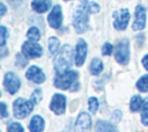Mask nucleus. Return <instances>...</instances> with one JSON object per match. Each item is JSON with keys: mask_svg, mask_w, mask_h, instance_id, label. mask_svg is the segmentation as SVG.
<instances>
[{"mask_svg": "<svg viewBox=\"0 0 148 132\" xmlns=\"http://www.w3.org/2000/svg\"><path fill=\"white\" fill-rule=\"evenodd\" d=\"M60 41L57 38V37H50L49 38V51L50 53L53 56V54H57L58 51L60 50Z\"/></svg>", "mask_w": 148, "mask_h": 132, "instance_id": "obj_20", "label": "nucleus"}, {"mask_svg": "<svg viewBox=\"0 0 148 132\" xmlns=\"http://www.w3.org/2000/svg\"><path fill=\"white\" fill-rule=\"evenodd\" d=\"M34 103L31 100H27L23 97H18L14 101L13 103V112L14 117L17 119H23L25 118L34 109Z\"/></svg>", "mask_w": 148, "mask_h": 132, "instance_id": "obj_4", "label": "nucleus"}, {"mask_svg": "<svg viewBox=\"0 0 148 132\" xmlns=\"http://www.w3.org/2000/svg\"><path fill=\"white\" fill-rule=\"evenodd\" d=\"M47 22L51 28L53 29H59L62 23V12L60 5H56L52 7L49 16H47Z\"/></svg>", "mask_w": 148, "mask_h": 132, "instance_id": "obj_12", "label": "nucleus"}, {"mask_svg": "<svg viewBox=\"0 0 148 132\" xmlns=\"http://www.w3.org/2000/svg\"><path fill=\"white\" fill-rule=\"evenodd\" d=\"M75 127L79 130V131H88L90 127H91V118H90V115L82 111L77 118H76V122H75Z\"/></svg>", "mask_w": 148, "mask_h": 132, "instance_id": "obj_14", "label": "nucleus"}, {"mask_svg": "<svg viewBox=\"0 0 148 132\" xmlns=\"http://www.w3.org/2000/svg\"><path fill=\"white\" fill-rule=\"evenodd\" d=\"M142 65H143L145 69L148 71V54H146V56L142 58Z\"/></svg>", "mask_w": 148, "mask_h": 132, "instance_id": "obj_32", "label": "nucleus"}, {"mask_svg": "<svg viewBox=\"0 0 148 132\" xmlns=\"http://www.w3.org/2000/svg\"><path fill=\"white\" fill-rule=\"evenodd\" d=\"M25 78H27L29 81H31V82H34V83H37V85L43 83V82L45 81V79H46V76H45L44 72L42 71V68L38 67V66H35V65L30 66V67L27 69V72H25Z\"/></svg>", "mask_w": 148, "mask_h": 132, "instance_id": "obj_13", "label": "nucleus"}, {"mask_svg": "<svg viewBox=\"0 0 148 132\" xmlns=\"http://www.w3.org/2000/svg\"><path fill=\"white\" fill-rule=\"evenodd\" d=\"M103 67H104V64L99 58H92L89 64V72L92 75H98L102 73Z\"/></svg>", "mask_w": 148, "mask_h": 132, "instance_id": "obj_18", "label": "nucleus"}, {"mask_svg": "<svg viewBox=\"0 0 148 132\" xmlns=\"http://www.w3.org/2000/svg\"><path fill=\"white\" fill-rule=\"evenodd\" d=\"M73 27L77 34H83L89 29V9L87 0H82L73 14Z\"/></svg>", "mask_w": 148, "mask_h": 132, "instance_id": "obj_1", "label": "nucleus"}, {"mask_svg": "<svg viewBox=\"0 0 148 132\" xmlns=\"http://www.w3.org/2000/svg\"><path fill=\"white\" fill-rule=\"evenodd\" d=\"M87 53H88V47H87L86 41L79 39L75 45V53H74V63L77 67H81L84 64Z\"/></svg>", "mask_w": 148, "mask_h": 132, "instance_id": "obj_10", "label": "nucleus"}, {"mask_svg": "<svg viewBox=\"0 0 148 132\" xmlns=\"http://www.w3.org/2000/svg\"><path fill=\"white\" fill-rule=\"evenodd\" d=\"M88 9H89V13L96 14V13L99 12L101 7H99L98 3H96V2H88Z\"/></svg>", "mask_w": 148, "mask_h": 132, "instance_id": "obj_29", "label": "nucleus"}, {"mask_svg": "<svg viewBox=\"0 0 148 132\" xmlns=\"http://www.w3.org/2000/svg\"><path fill=\"white\" fill-rule=\"evenodd\" d=\"M146 19H147V14H146V8L142 5H138L135 7V13H134V22H133V30L139 31L142 30L146 27Z\"/></svg>", "mask_w": 148, "mask_h": 132, "instance_id": "obj_11", "label": "nucleus"}, {"mask_svg": "<svg viewBox=\"0 0 148 132\" xmlns=\"http://www.w3.org/2000/svg\"><path fill=\"white\" fill-rule=\"evenodd\" d=\"M142 110H148V97L143 98V103H142Z\"/></svg>", "mask_w": 148, "mask_h": 132, "instance_id": "obj_34", "label": "nucleus"}, {"mask_svg": "<svg viewBox=\"0 0 148 132\" xmlns=\"http://www.w3.org/2000/svg\"><path fill=\"white\" fill-rule=\"evenodd\" d=\"M45 129V120L42 116L35 115L31 117L29 123V131L30 132H43Z\"/></svg>", "mask_w": 148, "mask_h": 132, "instance_id": "obj_15", "label": "nucleus"}, {"mask_svg": "<svg viewBox=\"0 0 148 132\" xmlns=\"http://www.w3.org/2000/svg\"><path fill=\"white\" fill-rule=\"evenodd\" d=\"M0 9H1V10H0V16H3V15L6 14V10H7L5 3H2V2L0 3Z\"/></svg>", "mask_w": 148, "mask_h": 132, "instance_id": "obj_33", "label": "nucleus"}, {"mask_svg": "<svg viewBox=\"0 0 148 132\" xmlns=\"http://www.w3.org/2000/svg\"><path fill=\"white\" fill-rule=\"evenodd\" d=\"M141 123L145 126H148V110H143L141 113Z\"/></svg>", "mask_w": 148, "mask_h": 132, "instance_id": "obj_30", "label": "nucleus"}, {"mask_svg": "<svg viewBox=\"0 0 148 132\" xmlns=\"http://www.w3.org/2000/svg\"><path fill=\"white\" fill-rule=\"evenodd\" d=\"M3 87L10 95H14L21 87V80L14 72H7L3 76Z\"/></svg>", "mask_w": 148, "mask_h": 132, "instance_id": "obj_8", "label": "nucleus"}, {"mask_svg": "<svg viewBox=\"0 0 148 132\" xmlns=\"http://www.w3.org/2000/svg\"><path fill=\"white\" fill-rule=\"evenodd\" d=\"M113 27L116 30H125L128 25L130 19H131V14L130 10L127 8H121L117 12L113 13Z\"/></svg>", "mask_w": 148, "mask_h": 132, "instance_id": "obj_6", "label": "nucleus"}, {"mask_svg": "<svg viewBox=\"0 0 148 132\" xmlns=\"http://www.w3.org/2000/svg\"><path fill=\"white\" fill-rule=\"evenodd\" d=\"M8 36H9V34H8L7 28L5 25H1L0 27V46H2V47L5 46Z\"/></svg>", "mask_w": 148, "mask_h": 132, "instance_id": "obj_25", "label": "nucleus"}, {"mask_svg": "<svg viewBox=\"0 0 148 132\" xmlns=\"http://www.w3.org/2000/svg\"><path fill=\"white\" fill-rule=\"evenodd\" d=\"M27 37L29 41H34V42H38L40 39V31L38 28L36 27H31L29 28V30L27 31Z\"/></svg>", "mask_w": 148, "mask_h": 132, "instance_id": "obj_21", "label": "nucleus"}, {"mask_svg": "<svg viewBox=\"0 0 148 132\" xmlns=\"http://www.w3.org/2000/svg\"><path fill=\"white\" fill-rule=\"evenodd\" d=\"M142 103H143V100L141 98L140 95H134L132 96L131 101H130V110L132 112H136L139 111L140 109H142Z\"/></svg>", "mask_w": 148, "mask_h": 132, "instance_id": "obj_19", "label": "nucleus"}, {"mask_svg": "<svg viewBox=\"0 0 148 132\" xmlns=\"http://www.w3.org/2000/svg\"><path fill=\"white\" fill-rule=\"evenodd\" d=\"M31 7L36 13H45L51 8V0H32Z\"/></svg>", "mask_w": 148, "mask_h": 132, "instance_id": "obj_16", "label": "nucleus"}, {"mask_svg": "<svg viewBox=\"0 0 148 132\" xmlns=\"http://www.w3.org/2000/svg\"><path fill=\"white\" fill-rule=\"evenodd\" d=\"M72 64H73V49L71 45L66 44L56 54V58L53 60L54 71L56 73H64L69 69Z\"/></svg>", "mask_w": 148, "mask_h": 132, "instance_id": "obj_2", "label": "nucleus"}, {"mask_svg": "<svg viewBox=\"0 0 148 132\" xmlns=\"http://www.w3.org/2000/svg\"><path fill=\"white\" fill-rule=\"evenodd\" d=\"M64 1H68V0H64Z\"/></svg>", "mask_w": 148, "mask_h": 132, "instance_id": "obj_35", "label": "nucleus"}, {"mask_svg": "<svg viewBox=\"0 0 148 132\" xmlns=\"http://www.w3.org/2000/svg\"><path fill=\"white\" fill-rule=\"evenodd\" d=\"M0 108H1V111H0L1 117H2V118L7 117V116H8V112H7V105H6V103H5V102H1V103H0Z\"/></svg>", "mask_w": 148, "mask_h": 132, "instance_id": "obj_31", "label": "nucleus"}, {"mask_svg": "<svg viewBox=\"0 0 148 132\" xmlns=\"http://www.w3.org/2000/svg\"><path fill=\"white\" fill-rule=\"evenodd\" d=\"M42 97H43V93H42V89H40V88H36V89L32 91L30 100L32 101V103H34V104H38V103L40 102Z\"/></svg>", "mask_w": 148, "mask_h": 132, "instance_id": "obj_24", "label": "nucleus"}, {"mask_svg": "<svg viewBox=\"0 0 148 132\" xmlns=\"http://www.w3.org/2000/svg\"><path fill=\"white\" fill-rule=\"evenodd\" d=\"M98 107H99V103H98L97 97H95V96L89 97V100H88V108H89V111H90L91 113H96V111L98 110Z\"/></svg>", "mask_w": 148, "mask_h": 132, "instance_id": "obj_23", "label": "nucleus"}, {"mask_svg": "<svg viewBox=\"0 0 148 132\" xmlns=\"http://www.w3.org/2000/svg\"><path fill=\"white\" fill-rule=\"evenodd\" d=\"M136 88L139 89V91H142V93L148 91V74L142 75L136 81Z\"/></svg>", "mask_w": 148, "mask_h": 132, "instance_id": "obj_22", "label": "nucleus"}, {"mask_svg": "<svg viewBox=\"0 0 148 132\" xmlns=\"http://www.w3.org/2000/svg\"><path fill=\"white\" fill-rule=\"evenodd\" d=\"M77 72L74 69H68L64 73H57L53 79V85L56 88L61 90H71L73 85L77 81Z\"/></svg>", "mask_w": 148, "mask_h": 132, "instance_id": "obj_3", "label": "nucleus"}, {"mask_svg": "<svg viewBox=\"0 0 148 132\" xmlns=\"http://www.w3.org/2000/svg\"><path fill=\"white\" fill-rule=\"evenodd\" d=\"M22 54L28 59L39 58L43 54V47L34 41H27L22 44Z\"/></svg>", "mask_w": 148, "mask_h": 132, "instance_id": "obj_7", "label": "nucleus"}, {"mask_svg": "<svg viewBox=\"0 0 148 132\" xmlns=\"http://www.w3.org/2000/svg\"><path fill=\"white\" fill-rule=\"evenodd\" d=\"M130 41L123 38L117 42L114 47V59L120 65H127L130 61Z\"/></svg>", "mask_w": 148, "mask_h": 132, "instance_id": "obj_5", "label": "nucleus"}, {"mask_svg": "<svg viewBox=\"0 0 148 132\" xmlns=\"http://www.w3.org/2000/svg\"><path fill=\"white\" fill-rule=\"evenodd\" d=\"M27 64H28V58L24 57V56L21 54V53H17V54H16V65H17L18 67H24Z\"/></svg>", "mask_w": 148, "mask_h": 132, "instance_id": "obj_27", "label": "nucleus"}, {"mask_svg": "<svg viewBox=\"0 0 148 132\" xmlns=\"http://www.w3.org/2000/svg\"><path fill=\"white\" fill-rule=\"evenodd\" d=\"M95 131L96 132H118L117 127L106 120H97L95 124Z\"/></svg>", "mask_w": 148, "mask_h": 132, "instance_id": "obj_17", "label": "nucleus"}, {"mask_svg": "<svg viewBox=\"0 0 148 132\" xmlns=\"http://www.w3.org/2000/svg\"><path fill=\"white\" fill-rule=\"evenodd\" d=\"M50 109L58 116L65 113V110H66V96L60 94V93H56L51 98Z\"/></svg>", "mask_w": 148, "mask_h": 132, "instance_id": "obj_9", "label": "nucleus"}, {"mask_svg": "<svg viewBox=\"0 0 148 132\" xmlns=\"http://www.w3.org/2000/svg\"><path fill=\"white\" fill-rule=\"evenodd\" d=\"M113 52V46L110 43H104L102 46V54L103 56H111V53Z\"/></svg>", "mask_w": 148, "mask_h": 132, "instance_id": "obj_28", "label": "nucleus"}, {"mask_svg": "<svg viewBox=\"0 0 148 132\" xmlns=\"http://www.w3.org/2000/svg\"><path fill=\"white\" fill-rule=\"evenodd\" d=\"M7 132H23V126L17 122H12L7 127Z\"/></svg>", "mask_w": 148, "mask_h": 132, "instance_id": "obj_26", "label": "nucleus"}]
</instances>
